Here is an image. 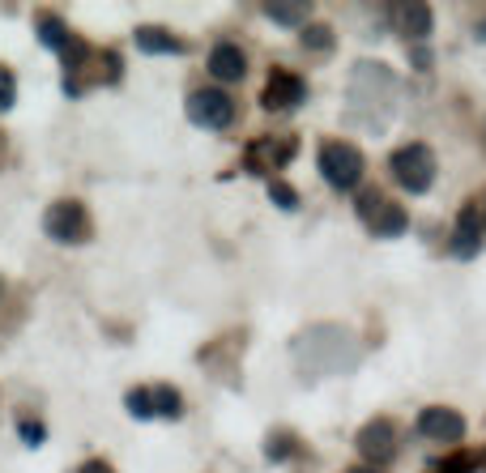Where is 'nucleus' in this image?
Returning a JSON list of instances; mask_svg holds the SVG:
<instances>
[{"mask_svg": "<svg viewBox=\"0 0 486 473\" xmlns=\"http://www.w3.org/2000/svg\"><path fill=\"white\" fill-rule=\"evenodd\" d=\"M308 13H311V4H303V0H299V4H265V18L277 21V26H299V30H303V26H308Z\"/></svg>", "mask_w": 486, "mask_h": 473, "instance_id": "obj_16", "label": "nucleus"}, {"mask_svg": "<svg viewBox=\"0 0 486 473\" xmlns=\"http://www.w3.org/2000/svg\"><path fill=\"white\" fill-rule=\"evenodd\" d=\"M418 435L440 439V444H457L465 435V418L457 414V410H448V405H431V410L418 414Z\"/></svg>", "mask_w": 486, "mask_h": 473, "instance_id": "obj_8", "label": "nucleus"}, {"mask_svg": "<svg viewBox=\"0 0 486 473\" xmlns=\"http://www.w3.org/2000/svg\"><path fill=\"white\" fill-rule=\"evenodd\" d=\"M392 21H397V35H406V39H427L431 9L427 4H397V9H392Z\"/></svg>", "mask_w": 486, "mask_h": 473, "instance_id": "obj_12", "label": "nucleus"}, {"mask_svg": "<svg viewBox=\"0 0 486 473\" xmlns=\"http://www.w3.org/2000/svg\"><path fill=\"white\" fill-rule=\"evenodd\" d=\"M363 154H358V145L350 141H325L320 145V175L329 179L337 192H354L358 188V179H363Z\"/></svg>", "mask_w": 486, "mask_h": 473, "instance_id": "obj_1", "label": "nucleus"}, {"mask_svg": "<svg viewBox=\"0 0 486 473\" xmlns=\"http://www.w3.org/2000/svg\"><path fill=\"white\" fill-rule=\"evenodd\" d=\"M188 119H193L196 128H210V133L231 128V119H235L231 94H222V90H193L188 94Z\"/></svg>", "mask_w": 486, "mask_h": 473, "instance_id": "obj_5", "label": "nucleus"}, {"mask_svg": "<svg viewBox=\"0 0 486 473\" xmlns=\"http://www.w3.org/2000/svg\"><path fill=\"white\" fill-rule=\"evenodd\" d=\"M205 69H210V77H218L222 86H239V81L248 77V56L235 47V43H218L210 60H205Z\"/></svg>", "mask_w": 486, "mask_h": 473, "instance_id": "obj_10", "label": "nucleus"}, {"mask_svg": "<svg viewBox=\"0 0 486 473\" xmlns=\"http://www.w3.org/2000/svg\"><path fill=\"white\" fill-rule=\"evenodd\" d=\"M303 47H308V52H333V47H337V35H333L325 21H308V26H303Z\"/></svg>", "mask_w": 486, "mask_h": 473, "instance_id": "obj_17", "label": "nucleus"}, {"mask_svg": "<svg viewBox=\"0 0 486 473\" xmlns=\"http://www.w3.org/2000/svg\"><path fill=\"white\" fill-rule=\"evenodd\" d=\"M69 26H64V18H56V13H43L39 18V43L43 47H52V52H64L69 47Z\"/></svg>", "mask_w": 486, "mask_h": 473, "instance_id": "obj_14", "label": "nucleus"}, {"mask_svg": "<svg viewBox=\"0 0 486 473\" xmlns=\"http://www.w3.org/2000/svg\"><path fill=\"white\" fill-rule=\"evenodd\" d=\"M354 205H358V217L367 222V231L371 235H380V239H397L409 226V214L397 205V200L384 197V192H358Z\"/></svg>", "mask_w": 486, "mask_h": 473, "instance_id": "obj_3", "label": "nucleus"}, {"mask_svg": "<svg viewBox=\"0 0 486 473\" xmlns=\"http://www.w3.org/2000/svg\"><path fill=\"white\" fill-rule=\"evenodd\" d=\"M269 200L277 209H299V192H294L291 183H282V179H273L269 183Z\"/></svg>", "mask_w": 486, "mask_h": 473, "instance_id": "obj_19", "label": "nucleus"}, {"mask_svg": "<svg viewBox=\"0 0 486 473\" xmlns=\"http://www.w3.org/2000/svg\"><path fill=\"white\" fill-rule=\"evenodd\" d=\"M299 150L294 137H265V141H252L248 145V171H269V167H286Z\"/></svg>", "mask_w": 486, "mask_h": 473, "instance_id": "obj_9", "label": "nucleus"}, {"mask_svg": "<svg viewBox=\"0 0 486 473\" xmlns=\"http://www.w3.org/2000/svg\"><path fill=\"white\" fill-rule=\"evenodd\" d=\"M43 231L56 243H86L90 239V214H86L81 200H56L43 214Z\"/></svg>", "mask_w": 486, "mask_h": 473, "instance_id": "obj_4", "label": "nucleus"}, {"mask_svg": "<svg viewBox=\"0 0 486 473\" xmlns=\"http://www.w3.org/2000/svg\"><path fill=\"white\" fill-rule=\"evenodd\" d=\"M18 431H21V439H26L30 448H39V444H43V435H47V431H43V422H21Z\"/></svg>", "mask_w": 486, "mask_h": 473, "instance_id": "obj_21", "label": "nucleus"}, {"mask_svg": "<svg viewBox=\"0 0 486 473\" xmlns=\"http://www.w3.org/2000/svg\"><path fill=\"white\" fill-rule=\"evenodd\" d=\"M303 99H308V81L291 69H273L269 81H265V94H260V107L265 111H291Z\"/></svg>", "mask_w": 486, "mask_h": 473, "instance_id": "obj_6", "label": "nucleus"}, {"mask_svg": "<svg viewBox=\"0 0 486 473\" xmlns=\"http://www.w3.org/2000/svg\"><path fill=\"white\" fill-rule=\"evenodd\" d=\"M286 453H294V439H286V435L277 431V439H273V444H269V456H273V461H277V456H286Z\"/></svg>", "mask_w": 486, "mask_h": 473, "instance_id": "obj_22", "label": "nucleus"}, {"mask_svg": "<svg viewBox=\"0 0 486 473\" xmlns=\"http://www.w3.org/2000/svg\"><path fill=\"white\" fill-rule=\"evenodd\" d=\"M133 43L145 56H184L188 52V43L179 39V35H171L167 26H136Z\"/></svg>", "mask_w": 486, "mask_h": 473, "instance_id": "obj_11", "label": "nucleus"}, {"mask_svg": "<svg viewBox=\"0 0 486 473\" xmlns=\"http://www.w3.org/2000/svg\"><path fill=\"white\" fill-rule=\"evenodd\" d=\"M150 401H154V418H179L184 414V396H179V388H171V384L150 388Z\"/></svg>", "mask_w": 486, "mask_h": 473, "instance_id": "obj_15", "label": "nucleus"}, {"mask_svg": "<svg viewBox=\"0 0 486 473\" xmlns=\"http://www.w3.org/2000/svg\"><path fill=\"white\" fill-rule=\"evenodd\" d=\"M350 473H380V469H350Z\"/></svg>", "mask_w": 486, "mask_h": 473, "instance_id": "obj_26", "label": "nucleus"}, {"mask_svg": "<svg viewBox=\"0 0 486 473\" xmlns=\"http://www.w3.org/2000/svg\"><path fill=\"white\" fill-rule=\"evenodd\" d=\"M124 405H128V414L133 418H154V401H150V388H133V393L124 396Z\"/></svg>", "mask_w": 486, "mask_h": 473, "instance_id": "obj_18", "label": "nucleus"}, {"mask_svg": "<svg viewBox=\"0 0 486 473\" xmlns=\"http://www.w3.org/2000/svg\"><path fill=\"white\" fill-rule=\"evenodd\" d=\"M478 39H482V43H486V18H482V21H478Z\"/></svg>", "mask_w": 486, "mask_h": 473, "instance_id": "obj_25", "label": "nucleus"}, {"mask_svg": "<svg viewBox=\"0 0 486 473\" xmlns=\"http://www.w3.org/2000/svg\"><path fill=\"white\" fill-rule=\"evenodd\" d=\"M478 248H482V226H478V214L465 209L461 222H457V231H452V252L461 260H469V257H478Z\"/></svg>", "mask_w": 486, "mask_h": 473, "instance_id": "obj_13", "label": "nucleus"}, {"mask_svg": "<svg viewBox=\"0 0 486 473\" xmlns=\"http://www.w3.org/2000/svg\"><path fill=\"white\" fill-rule=\"evenodd\" d=\"M482 226H486V222H482Z\"/></svg>", "mask_w": 486, "mask_h": 473, "instance_id": "obj_27", "label": "nucleus"}, {"mask_svg": "<svg viewBox=\"0 0 486 473\" xmlns=\"http://www.w3.org/2000/svg\"><path fill=\"white\" fill-rule=\"evenodd\" d=\"M78 473H116V469H111L107 461H86V465H81Z\"/></svg>", "mask_w": 486, "mask_h": 473, "instance_id": "obj_24", "label": "nucleus"}, {"mask_svg": "<svg viewBox=\"0 0 486 473\" xmlns=\"http://www.w3.org/2000/svg\"><path fill=\"white\" fill-rule=\"evenodd\" d=\"M389 171L406 192H427L431 183H435V154H431L427 145H418V141L401 145V150H392Z\"/></svg>", "mask_w": 486, "mask_h": 473, "instance_id": "obj_2", "label": "nucleus"}, {"mask_svg": "<svg viewBox=\"0 0 486 473\" xmlns=\"http://www.w3.org/2000/svg\"><path fill=\"white\" fill-rule=\"evenodd\" d=\"M409 64H414V69H427L431 52H427V47H414V52H409Z\"/></svg>", "mask_w": 486, "mask_h": 473, "instance_id": "obj_23", "label": "nucleus"}, {"mask_svg": "<svg viewBox=\"0 0 486 473\" xmlns=\"http://www.w3.org/2000/svg\"><path fill=\"white\" fill-rule=\"evenodd\" d=\"M13 102H18V77L0 64V111H9Z\"/></svg>", "mask_w": 486, "mask_h": 473, "instance_id": "obj_20", "label": "nucleus"}, {"mask_svg": "<svg viewBox=\"0 0 486 473\" xmlns=\"http://www.w3.org/2000/svg\"><path fill=\"white\" fill-rule=\"evenodd\" d=\"M358 453L367 456L371 465H384V461H392V453H397V431H392L389 418H371L367 427L358 431Z\"/></svg>", "mask_w": 486, "mask_h": 473, "instance_id": "obj_7", "label": "nucleus"}]
</instances>
